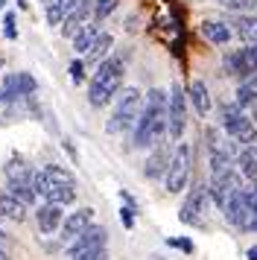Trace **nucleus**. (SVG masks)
<instances>
[{"mask_svg":"<svg viewBox=\"0 0 257 260\" xmlns=\"http://www.w3.org/2000/svg\"><path fill=\"white\" fill-rule=\"evenodd\" d=\"M257 73V41L240 47V79H248Z\"/></svg>","mask_w":257,"mask_h":260,"instance_id":"nucleus-26","label":"nucleus"},{"mask_svg":"<svg viewBox=\"0 0 257 260\" xmlns=\"http://www.w3.org/2000/svg\"><path fill=\"white\" fill-rule=\"evenodd\" d=\"M187 100H190V106H193V111H196L199 117H208L210 108H213L210 91H208V85L202 82V79H193V82H190V88H187Z\"/></svg>","mask_w":257,"mask_h":260,"instance_id":"nucleus-14","label":"nucleus"},{"mask_svg":"<svg viewBox=\"0 0 257 260\" xmlns=\"http://www.w3.org/2000/svg\"><path fill=\"white\" fill-rule=\"evenodd\" d=\"M243 187V176L237 173V167L228 170V173H219V176H210L208 181V193H210V202L216 205V208H225V202L231 199L237 190Z\"/></svg>","mask_w":257,"mask_h":260,"instance_id":"nucleus-9","label":"nucleus"},{"mask_svg":"<svg viewBox=\"0 0 257 260\" xmlns=\"http://www.w3.org/2000/svg\"><path fill=\"white\" fill-rule=\"evenodd\" d=\"M97 36H100V24H93V21H88V24H82L79 29H76V36L70 38L73 41V50L79 53V56H85L88 50L93 47V41H97Z\"/></svg>","mask_w":257,"mask_h":260,"instance_id":"nucleus-19","label":"nucleus"},{"mask_svg":"<svg viewBox=\"0 0 257 260\" xmlns=\"http://www.w3.org/2000/svg\"><path fill=\"white\" fill-rule=\"evenodd\" d=\"M61 219H65L61 205L44 202V205H38V208H35V222H38V231H41V234H56L58 225H61Z\"/></svg>","mask_w":257,"mask_h":260,"instance_id":"nucleus-13","label":"nucleus"},{"mask_svg":"<svg viewBox=\"0 0 257 260\" xmlns=\"http://www.w3.org/2000/svg\"><path fill=\"white\" fill-rule=\"evenodd\" d=\"M33 170L35 167H29L23 158H12L9 164L3 167V173H6V181H33Z\"/></svg>","mask_w":257,"mask_h":260,"instance_id":"nucleus-24","label":"nucleus"},{"mask_svg":"<svg viewBox=\"0 0 257 260\" xmlns=\"http://www.w3.org/2000/svg\"><path fill=\"white\" fill-rule=\"evenodd\" d=\"M114 114L108 117L105 129L111 135H123V132H132L135 123L140 117V108H143V91L140 88H120L114 96Z\"/></svg>","mask_w":257,"mask_h":260,"instance_id":"nucleus-3","label":"nucleus"},{"mask_svg":"<svg viewBox=\"0 0 257 260\" xmlns=\"http://www.w3.org/2000/svg\"><path fill=\"white\" fill-rule=\"evenodd\" d=\"M123 76H126V64L120 56H108L97 64L91 82H88V103L93 108H105L123 88Z\"/></svg>","mask_w":257,"mask_h":260,"instance_id":"nucleus-2","label":"nucleus"},{"mask_svg":"<svg viewBox=\"0 0 257 260\" xmlns=\"http://www.w3.org/2000/svg\"><path fill=\"white\" fill-rule=\"evenodd\" d=\"M35 91H38V82H35L33 73H26V71L6 73L3 85H0V103L15 106V103H23V100H33Z\"/></svg>","mask_w":257,"mask_h":260,"instance_id":"nucleus-7","label":"nucleus"},{"mask_svg":"<svg viewBox=\"0 0 257 260\" xmlns=\"http://www.w3.org/2000/svg\"><path fill=\"white\" fill-rule=\"evenodd\" d=\"M234 167H237V173L248 181H257V143L251 146H243L237 158H234Z\"/></svg>","mask_w":257,"mask_h":260,"instance_id":"nucleus-17","label":"nucleus"},{"mask_svg":"<svg viewBox=\"0 0 257 260\" xmlns=\"http://www.w3.org/2000/svg\"><path fill=\"white\" fill-rule=\"evenodd\" d=\"M199 32H202V38H205L208 44H213V47H225L234 38L231 26L225 24V21H202Z\"/></svg>","mask_w":257,"mask_h":260,"instance_id":"nucleus-15","label":"nucleus"},{"mask_svg":"<svg viewBox=\"0 0 257 260\" xmlns=\"http://www.w3.org/2000/svg\"><path fill=\"white\" fill-rule=\"evenodd\" d=\"M228 170H234V155L210 152V176H219V173H228Z\"/></svg>","mask_w":257,"mask_h":260,"instance_id":"nucleus-29","label":"nucleus"},{"mask_svg":"<svg viewBox=\"0 0 257 260\" xmlns=\"http://www.w3.org/2000/svg\"><path fill=\"white\" fill-rule=\"evenodd\" d=\"M251 123H254V126H257V103H254V106H251Z\"/></svg>","mask_w":257,"mask_h":260,"instance_id":"nucleus-43","label":"nucleus"},{"mask_svg":"<svg viewBox=\"0 0 257 260\" xmlns=\"http://www.w3.org/2000/svg\"><path fill=\"white\" fill-rule=\"evenodd\" d=\"M167 246L178 248V251H184V254H193V251H196L193 240H187V237H167Z\"/></svg>","mask_w":257,"mask_h":260,"instance_id":"nucleus-33","label":"nucleus"},{"mask_svg":"<svg viewBox=\"0 0 257 260\" xmlns=\"http://www.w3.org/2000/svg\"><path fill=\"white\" fill-rule=\"evenodd\" d=\"M0 216H6L12 222H23V219H26V205L18 202L12 193L0 190Z\"/></svg>","mask_w":257,"mask_h":260,"instance_id":"nucleus-20","label":"nucleus"},{"mask_svg":"<svg viewBox=\"0 0 257 260\" xmlns=\"http://www.w3.org/2000/svg\"><path fill=\"white\" fill-rule=\"evenodd\" d=\"M222 9H228V12H251V9H257V0H216Z\"/></svg>","mask_w":257,"mask_h":260,"instance_id":"nucleus-31","label":"nucleus"},{"mask_svg":"<svg viewBox=\"0 0 257 260\" xmlns=\"http://www.w3.org/2000/svg\"><path fill=\"white\" fill-rule=\"evenodd\" d=\"M219 126L237 146H251V143H257V126L251 123V117L237 103L219 106Z\"/></svg>","mask_w":257,"mask_h":260,"instance_id":"nucleus-4","label":"nucleus"},{"mask_svg":"<svg viewBox=\"0 0 257 260\" xmlns=\"http://www.w3.org/2000/svg\"><path fill=\"white\" fill-rule=\"evenodd\" d=\"M170 155H173V152H170L164 143L152 146L149 158H146V164H143V176H146V178H164L167 164H170Z\"/></svg>","mask_w":257,"mask_h":260,"instance_id":"nucleus-16","label":"nucleus"},{"mask_svg":"<svg viewBox=\"0 0 257 260\" xmlns=\"http://www.w3.org/2000/svg\"><path fill=\"white\" fill-rule=\"evenodd\" d=\"M248 231H254V234H257V211L251 213V222H248Z\"/></svg>","mask_w":257,"mask_h":260,"instance_id":"nucleus-39","label":"nucleus"},{"mask_svg":"<svg viewBox=\"0 0 257 260\" xmlns=\"http://www.w3.org/2000/svg\"><path fill=\"white\" fill-rule=\"evenodd\" d=\"M3 36L9 38V41H15V38H18V26H15V12H9V9H6V15H3Z\"/></svg>","mask_w":257,"mask_h":260,"instance_id":"nucleus-34","label":"nucleus"},{"mask_svg":"<svg viewBox=\"0 0 257 260\" xmlns=\"http://www.w3.org/2000/svg\"><path fill=\"white\" fill-rule=\"evenodd\" d=\"M234 103L243 108V111L257 103V73H254V76H248V79H240L237 94H234Z\"/></svg>","mask_w":257,"mask_h":260,"instance_id":"nucleus-22","label":"nucleus"},{"mask_svg":"<svg viewBox=\"0 0 257 260\" xmlns=\"http://www.w3.org/2000/svg\"><path fill=\"white\" fill-rule=\"evenodd\" d=\"M222 73H225V76H234V79H240V50H231V53L222 56Z\"/></svg>","mask_w":257,"mask_h":260,"instance_id":"nucleus-30","label":"nucleus"},{"mask_svg":"<svg viewBox=\"0 0 257 260\" xmlns=\"http://www.w3.org/2000/svg\"><path fill=\"white\" fill-rule=\"evenodd\" d=\"M120 6V0H93V12H91V21L93 24H103L108 15L114 12Z\"/></svg>","mask_w":257,"mask_h":260,"instance_id":"nucleus-28","label":"nucleus"},{"mask_svg":"<svg viewBox=\"0 0 257 260\" xmlns=\"http://www.w3.org/2000/svg\"><path fill=\"white\" fill-rule=\"evenodd\" d=\"M6 193H12L18 202H23L26 208H33L38 193L33 190V181H6Z\"/></svg>","mask_w":257,"mask_h":260,"instance_id":"nucleus-25","label":"nucleus"},{"mask_svg":"<svg viewBox=\"0 0 257 260\" xmlns=\"http://www.w3.org/2000/svg\"><path fill=\"white\" fill-rule=\"evenodd\" d=\"M231 24H234V26H231V32L240 38L243 44H254V41H257V15L240 12V15H237V18L231 21Z\"/></svg>","mask_w":257,"mask_h":260,"instance_id":"nucleus-18","label":"nucleus"},{"mask_svg":"<svg viewBox=\"0 0 257 260\" xmlns=\"http://www.w3.org/2000/svg\"><path fill=\"white\" fill-rule=\"evenodd\" d=\"M0 9H6V0H0Z\"/></svg>","mask_w":257,"mask_h":260,"instance_id":"nucleus-45","label":"nucleus"},{"mask_svg":"<svg viewBox=\"0 0 257 260\" xmlns=\"http://www.w3.org/2000/svg\"><path fill=\"white\" fill-rule=\"evenodd\" d=\"M167 138V91L152 88L143 94L140 117L132 129V146L135 149H152Z\"/></svg>","mask_w":257,"mask_h":260,"instance_id":"nucleus-1","label":"nucleus"},{"mask_svg":"<svg viewBox=\"0 0 257 260\" xmlns=\"http://www.w3.org/2000/svg\"><path fill=\"white\" fill-rule=\"evenodd\" d=\"M0 246H6V234L3 231H0Z\"/></svg>","mask_w":257,"mask_h":260,"instance_id":"nucleus-44","label":"nucleus"},{"mask_svg":"<svg viewBox=\"0 0 257 260\" xmlns=\"http://www.w3.org/2000/svg\"><path fill=\"white\" fill-rule=\"evenodd\" d=\"M105 246H108V231H105L103 225L91 222L85 231H79V234L68 243V260L79 257L85 251H93V248H105Z\"/></svg>","mask_w":257,"mask_h":260,"instance_id":"nucleus-10","label":"nucleus"},{"mask_svg":"<svg viewBox=\"0 0 257 260\" xmlns=\"http://www.w3.org/2000/svg\"><path fill=\"white\" fill-rule=\"evenodd\" d=\"M190 176H193V146L190 143H178L170 155V164H167V173H164V187L167 193H181V190L190 184Z\"/></svg>","mask_w":257,"mask_h":260,"instance_id":"nucleus-5","label":"nucleus"},{"mask_svg":"<svg viewBox=\"0 0 257 260\" xmlns=\"http://www.w3.org/2000/svg\"><path fill=\"white\" fill-rule=\"evenodd\" d=\"M91 222H93V208H79V211H73L70 216L61 219V225H58V237H61L65 243H70L73 237L79 234V231H85Z\"/></svg>","mask_w":257,"mask_h":260,"instance_id":"nucleus-12","label":"nucleus"},{"mask_svg":"<svg viewBox=\"0 0 257 260\" xmlns=\"http://www.w3.org/2000/svg\"><path fill=\"white\" fill-rule=\"evenodd\" d=\"M73 260H108V248H93V251H85Z\"/></svg>","mask_w":257,"mask_h":260,"instance_id":"nucleus-37","label":"nucleus"},{"mask_svg":"<svg viewBox=\"0 0 257 260\" xmlns=\"http://www.w3.org/2000/svg\"><path fill=\"white\" fill-rule=\"evenodd\" d=\"M187 129V91L181 85H173L167 94V138L181 141Z\"/></svg>","mask_w":257,"mask_h":260,"instance_id":"nucleus-6","label":"nucleus"},{"mask_svg":"<svg viewBox=\"0 0 257 260\" xmlns=\"http://www.w3.org/2000/svg\"><path fill=\"white\" fill-rule=\"evenodd\" d=\"M18 3V9H29V0H15Z\"/></svg>","mask_w":257,"mask_h":260,"instance_id":"nucleus-41","label":"nucleus"},{"mask_svg":"<svg viewBox=\"0 0 257 260\" xmlns=\"http://www.w3.org/2000/svg\"><path fill=\"white\" fill-rule=\"evenodd\" d=\"M41 173H44L47 184H76V176L70 173L68 167H61V164H47Z\"/></svg>","mask_w":257,"mask_h":260,"instance_id":"nucleus-27","label":"nucleus"},{"mask_svg":"<svg viewBox=\"0 0 257 260\" xmlns=\"http://www.w3.org/2000/svg\"><path fill=\"white\" fill-rule=\"evenodd\" d=\"M73 3H76V0H44V6H56V9H61L65 15H68V9Z\"/></svg>","mask_w":257,"mask_h":260,"instance_id":"nucleus-38","label":"nucleus"},{"mask_svg":"<svg viewBox=\"0 0 257 260\" xmlns=\"http://www.w3.org/2000/svg\"><path fill=\"white\" fill-rule=\"evenodd\" d=\"M245 257H248V260H257V246L248 248V251H245Z\"/></svg>","mask_w":257,"mask_h":260,"instance_id":"nucleus-40","label":"nucleus"},{"mask_svg":"<svg viewBox=\"0 0 257 260\" xmlns=\"http://www.w3.org/2000/svg\"><path fill=\"white\" fill-rule=\"evenodd\" d=\"M222 216H225V219H228V225H234L237 231H248V222H251V208H248V205H245V199H243V187H240L231 199L225 202Z\"/></svg>","mask_w":257,"mask_h":260,"instance_id":"nucleus-11","label":"nucleus"},{"mask_svg":"<svg viewBox=\"0 0 257 260\" xmlns=\"http://www.w3.org/2000/svg\"><path fill=\"white\" fill-rule=\"evenodd\" d=\"M111 47H114V38L108 36V32H100L97 36V41H93V47L85 53V64H100L103 59H108V53H111Z\"/></svg>","mask_w":257,"mask_h":260,"instance_id":"nucleus-23","label":"nucleus"},{"mask_svg":"<svg viewBox=\"0 0 257 260\" xmlns=\"http://www.w3.org/2000/svg\"><path fill=\"white\" fill-rule=\"evenodd\" d=\"M0 260H9V251H6V246H0Z\"/></svg>","mask_w":257,"mask_h":260,"instance_id":"nucleus-42","label":"nucleus"},{"mask_svg":"<svg viewBox=\"0 0 257 260\" xmlns=\"http://www.w3.org/2000/svg\"><path fill=\"white\" fill-rule=\"evenodd\" d=\"M210 205V193H208V184H196V187L187 193L184 205H181V211H178V219L184 225H196V228H202L205 225V211H208Z\"/></svg>","mask_w":257,"mask_h":260,"instance_id":"nucleus-8","label":"nucleus"},{"mask_svg":"<svg viewBox=\"0 0 257 260\" xmlns=\"http://www.w3.org/2000/svg\"><path fill=\"white\" fill-rule=\"evenodd\" d=\"M68 76H70V82L73 85H82L85 79H88V73H85V61L82 59H73L68 64Z\"/></svg>","mask_w":257,"mask_h":260,"instance_id":"nucleus-32","label":"nucleus"},{"mask_svg":"<svg viewBox=\"0 0 257 260\" xmlns=\"http://www.w3.org/2000/svg\"><path fill=\"white\" fill-rule=\"evenodd\" d=\"M44 202H53V205H73L76 202V184H47L44 190Z\"/></svg>","mask_w":257,"mask_h":260,"instance_id":"nucleus-21","label":"nucleus"},{"mask_svg":"<svg viewBox=\"0 0 257 260\" xmlns=\"http://www.w3.org/2000/svg\"><path fill=\"white\" fill-rule=\"evenodd\" d=\"M44 15H47V24H50V26H61V21H65V12L56 9V6H47Z\"/></svg>","mask_w":257,"mask_h":260,"instance_id":"nucleus-36","label":"nucleus"},{"mask_svg":"<svg viewBox=\"0 0 257 260\" xmlns=\"http://www.w3.org/2000/svg\"><path fill=\"white\" fill-rule=\"evenodd\" d=\"M135 213H138V208H132V205H123V208H120V222H123L126 231L135 228Z\"/></svg>","mask_w":257,"mask_h":260,"instance_id":"nucleus-35","label":"nucleus"}]
</instances>
